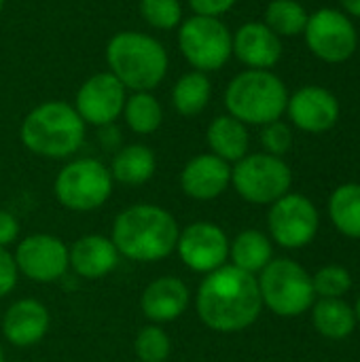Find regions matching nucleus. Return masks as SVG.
<instances>
[{"label":"nucleus","instance_id":"17","mask_svg":"<svg viewBox=\"0 0 360 362\" xmlns=\"http://www.w3.org/2000/svg\"><path fill=\"white\" fill-rule=\"evenodd\" d=\"M233 55L248 70H272L282 57V40L263 21H248L233 34Z\"/></svg>","mask_w":360,"mask_h":362},{"label":"nucleus","instance_id":"26","mask_svg":"<svg viewBox=\"0 0 360 362\" xmlns=\"http://www.w3.org/2000/svg\"><path fill=\"white\" fill-rule=\"evenodd\" d=\"M329 214L344 235L360 240V185L348 182L337 187L329 199Z\"/></svg>","mask_w":360,"mask_h":362},{"label":"nucleus","instance_id":"30","mask_svg":"<svg viewBox=\"0 0 360 362\" xmlns=\"http://www.w3.org/2000/svg\"><path fill=\"white\" fill-rule=\"evenodd\" d=\"M136 356L142 362H166L172 352L168 333L159 327H144L136 337Z\"/></svg>","mask_w":360,"mask_h":362},{"label":"nucleus","instance_id":"39","mask_svg":"<svg viewBox=\"0 0 360 362\" xmlns=\"http://www.w3.org/2000/svg\"><path fill=\"white\" fill-rule=\"evenodd\" d=\"M2 6H4V0H0V11H2Z\"/></svg>","mask_w":360,"mask_h":362},{"label":"nucleus","instance_id":"20","mask_svg":"<svg viewBox=\"0 0 360 362\" xmlns=\"http://www.w3.org/2000/svg\"><path fill=\"white\" fill-rule=\"evenodd\" d=\"M70 267L87 280H98L110 274L119 263V250L104 235H85L68 250Z\"/></svg>","mask_w":360,"mask_h":362},{"label":"nucleus","instance_id":"35","mask_svg":"<svg viewBox=\"0 0 360 362\" xmlns=\"http://www.w3.org/2000/svg\"><path fill=\"white\" fill-rule=\"evenodd\" d=\"M19 235V223L17 218L6 212V210H0V246L6 248L8 244H13Z\"/></svg>","mask_w":360,"mask_h":362},{"label":"nucleus","instance_id":"23","mask_svg":"<svg viewBox=\"0 0 360 362\" xmlns=\"http://www.w3.org/2000/svg\"><path fill=\"white\" fill-rule=\"evenodd\" d=\"M272 255H274V250H272L269 238L257 229L242 231L233 240V244H229V257H231L233 265L252 276L267 267V263L272 261Z\"/></svg>","mask_w":360,"mask_h":362},{"label":"nucleus","instance_id":"24","mask_svg":"<svg viewBox=\"0 0 360 362\" xmlns=\"http://www.w3.org/2000/svg\"><path fill=\"white\" fill-rule=\"evenodd\" d=\"M212 85L206 72L191 70L182 74L172 89V104L182 117H197L210 102Z\"/></svg>","mask_w":360,"mask_h":362},{"label":"nucleus","instance_id":"2","mask_svg":"<svg viewBox=\"0 0 360 362\" xmlns=\"http://www.w3.org/2000/svg\"><path fill=\"white\" fill-rule=\"evenodd\" d=\"M178 233V223L168 210L153 204H138L115 218L110 240L125 259L153 263L176 250Z\"/></svg>","mask_w":360,"mask_h":362},{"label":"nucleus","instance_id":"8","mask_svg":"<svg viewBox=\"0 0 360 362\" xmlns=\"http://www.w3.org/2000/svg\"><path fill=\"white\" fill-rule=\"evenodd\" d=\"M110 170L98 159H74L66 163L53 185L57 202L74 212H89L104 206L112 193Z\"/></svg>","mask_w":360,"mask_h":362},{"label":"nucleus","instance_id":"38","mask_svg":"<svg viewBox=\"0 0 360 362\" xmlns=\"http://www.w3.org/2000/svg\"><path fill=\"white\" fill-rule=\"evenodd\" d=\"M0 362H4V352H2V346H0Z\"/></svg>","mask_w":360,"mask_h":362},{"label":"nucleus","instance_id":"13","mask_svg":"<svg viewBox=\"0 0 360 362\" xmlns=\"http://www.w3.org/2000/svg\"><path fill=\"white\" fill-rule=\"evenodd\" d=\"M125 100L127 89L110 72H98L79 87L74 110L85 125L104 127L115 123L123 115Z\"/></svg>","mask_w":360,"mask_h":362},{"label":"nucleus","instance_id":"19","mask_svg":"<svg viewBox=\"0 0 360 362\" xmlns=\"http://www.w3.org/2000/svg\"><path fill=\"white\" fill-rule=\"evenodd\" d=\"M49 329V312L36 299L15 301L2 318V333L8 344L17 348H30L38 344Z\"/></svg>","mask_w":360,"mask_h":362},{"label":"nucleus","instance_id":"33","mask_svg":"<svg viewBox=\"0 0 360 362\" xmlns=\"http://www.w3.org/2000/svg\"><path fill=\"white\" fill-rule=\"evenodd\" d=\"M17 276H19V272H17L13 255L6 248L0 246V297L8 295L15 288Z\"/></svg>","mask_w":360,"mask_h":362},{"label":"nucleus","instance_id":"36","mask_svg":"<svg viewBox=\"0 0 360 362\" xmlns=\"http://www.w3.org/2000/svg\"><path fill=\"white\" fill-rule=\"evenodd\" d=\"M344 4V11L354 15V17H360V0H342Z\"/></svg>","mask_w":360,"mask_h":362},{"label":"nucleus","instance_id":"6","mask_svg":"<svg viewBox=\"0 0 360 362\" xmlns=\"http://www.w3.org/2000/svg\"><path fill=\"white\" fill-rule=\"evenodd\" d=\"M257 282L261 301L278 316L293 318L314 305L312 276L291 259L269 261Z\"/></svg>","mask_w":360,"mask_h":362},{"label":"nucleus","instance_id":"32","mask_svg":"<svg viewBox=\"0 0 360 362\" xmlns=\"http://www.w3.org/2000/svg\"><path fill=\"white\" fill-rule=\"evenodd\" d=\"M261 144L265 148L267 155H274V157H282L284 153L291 151L293 146V132L286 123H282L280 119L274 121V123H267L263 125V132H261Z\"/></svg>","mask_w":360,"mask_h":362},{"label":"nucleus","instance_id":"11","mask_svg":"<svg viewBox=\"0 0 360 362\" xmlns=\"http://www.w3.org/2000/svg\"><path fill=\"white\" fill-rule=\"evenodd\" d=\"M267 225L276 244L284 248H301L316 238L318 212L308 197L286 193L272 204Z\"/></svg>","mask_w":360,"mask_h":362},{"label":"nucleus","instance_id":"27","mask_svg":"<svg viewBox=\"0 0 360 362\" xmlns=\"http://www.w3.org/2000/svg\"><path fill=\"white\" fill-rule=\"evenodd\" d=\"M123 117L134 134L146 136L159 129L163 121V108L151 91H132L123 106Z\"/></svg>","mask_w":360,"mask_h":362},{"label":"nucleus","instance_id":"31","mask_svg":"<svg viewBox=\"0 0 360 362\" xmlns=\"http://www.w3.org/2000/svg\"><path fill=\"white\" fill-rule=\"evenodd\" d=\"M312 284H314V293L320 295L323 299H339L350 291L352 278L348 269L339 265H327L312 278Z\"/></svg>","mask_w":360,"mask_h":362},{"label":"nucleus","instance_id":"28","mask_svg":"<svg viewBox=\"0 0 360 362\" xmlns=\"http://www.w3.org/2000/svg\"><path fill=\"white\" fill-rule=\"evenodd\" d=\"M310 13L306 11L303 4L297 0H269L265 8V25L278 34L280 38L284 36H297L306 32Z\"/></svg>","mask_w":360,"mask_h":362},{"label":"nucleus","instance_id":"21","mask_svg":"<svg viewBox=\"0 0 360 362\" xmlns=\"http://www.w3.org/2000/svg\"><path fill=\"white\" fill-rule=\"evenodd\" d=\"M206 140H208L212 155L221 157L227 163H231V161L236 163L248 155V144H250L248 129L242 121H238L231 115L216 117L208 125Z\"/></svg>","mask_w":360,"mask_h":362},{"label":"nucleus","instance_id":"34","mask_svg":"<svg viewBox=\"0 0 360 362\" xmlns=\"http://www.w3.org/2000/svg\"><path fill=\"white\" fill-rule=\"evenodd\" d=\"M238 0H189V6L193 8L195 15H206V17H221L227 11H231V6Z\"/></svg>","mask_w":360,"mask_h":362},{"label":"nucleus","instance_id":"14","mask_svg":"<svg viewBox=\"0 0 360 362\" xmlns=\"http://www.w3.org/2000/svg\"><path fill=\"white\" fill-rule=\"evenodd\" d=\"M176 250L189 269L210 274L225 265L229 257V240L219 225L199 221L178 233Z\"/></svg>","mask_w":360,"mask_h":362},{"label":"nucleus","instance_id":"29","mask_svg":"<svg viewBox=\"0 0 360 362\" xmlns=\"http://www.w3.org/2000/svg\"><path fill=\"white\" fill-rule=\"evenodd\" d=\"M142 19L157 30H172L182 23L180 0H140Z\"/></svg>","mask_w":360,"mask_h":362},{"label":"nucleus","instance_id":"10","mask_svg":"<svg viewBox=\"0 0 360 362\" xmlns=\"http://www.w3.org/2000/svg\"><path fill=\"white\" fill-rule=\"evenodd\" d=\"M308 49L323 62L342 64L350 59L359 47V32L350 17L335 8H318L308 17Z\"/></svg>","mask_w":360,"mask_h":362},{"label":"nucleus","instance_id":"22","mask_svg":"<svg viewBox=\"0 0 360 362\" xmlns=\"http://www.w3.org/2000/svg\"><path fill=\"white\" fill-rule=\"evenodd\" d=\"M155 168H157V159L149 146L127 144L115 155L112 165L108 170H110L112 180L127 185V187H138L153 178Z\"/></svg>","mask_w":360,"mask_h":362},{"label":"nucleus","instance_id":"5","mask_svg":"<svg viewBox=\"0 0 360 362\" xmlns=\"http://www.w3.org/2000/svg\"><path fill=\"white\" fill-rule=\"evenodd\" d=\"M289 91L272 70H244L225 89V106L244 125H267L286 112Z\"/></svg>","mask_w":360,"mask_h":362},{"label":"nucleus","instance_id":"25","mask_svg":"<svg viewBox=\"0 0 360 362\" xmlns=\"http://www.w3.org/2000/svg\"><path fill=\"white\" fill-rule=\"evenodd\" d=\"M314 327L329 339H344L354 331L356 314L342 299H320L312 312Z\"/></svg>","mask_w":360,"mask_h":362},{"label":"nucleus","instance_id":"9","mask_svg":"<svg viewBox=\"0 0 360 362\" xmlns=\"http://www.w3.org/2000/svg\"><path fill=\"white\" fill-rule=\"evenodd\" d=\"M293 174L282 157L267 153L246 155L231 168V185L250 204H274L291 189Z\"/></svg>","mask_w":360,"mask_h":362},{"label":"nucleus","instance_id":"7","mask_svg":"<svg viewBox=\"0 0 360 362\" xmlns=\"http://www.w3.org/2000/svg\"><path fill=\"white\" fill-rule=\"evenodd\" d=\"M178 49L193 70L208 74L223 68L233 55V34L221 17L191 15L180 23Z\"/></svg>","mask_w":360,"mask_h":362},{"label":"nucleus","instance_id":"37","mask_svg":"<svg viewBox=\"0 0 360 362\" xmlns=\"http://www.w3.org/2000/svg\"><path fill=\"white\" fill-rule=\"evenodd\" d=\"M354 314H356V318L360 320V299H359V303H356V310H354Z\"/></svg>","mask_w":360,"mask_h":362},{"label":"nucleus","instance_id":"12","mask_svg":"<svg viewBox=\"0 0 360 362\" xmlns=\"http://www.w3.org/2000/svg\"><path fill=\"white\" fill-rule=\"evenodd\" d=\"M13 259L19 274L40 284L59 280L70 267L68 246L49 233H34L23 238L17 244Z\"/></svg>","mask_w":360,"mask_h":362},{"label":"nucleus","instance_id":"4","mask_svg":"<svg viewBox=\"0 0 360 362\" xmlns=\"http://www.w3.org/2000/svg\"><path fill=\"white\" fill-rule=\"evenodd\" d=\"M19 136L23 146L34 155L66 159L81 148L85 140V123L74 106L62 100H51L38 104L23 117Z\"/></svg>","mask_w":360,"mask_h":362},{"label":"nucleus","instance_id":"18","mask_svg":"<svg viewBox=\"0 0 360 362\" xmlns=\"http://www.w3.org/2000/svg\"><path fill=\"white\" fill-rule=\"evenodd\" d=\"M189 286L174 276H163L153 280L140 299L144 316L153 322H170L180 318L189 308Z\"/></svg>","mask_w":360,"mask_h":362},{"label":"nucleus","instance_id":"16","mask_svg":"<svg viewBox=\"0 0 360 362\" xmlns=\"http://www.w3.org/2000/svg\"><path fill=\"white\" fill-rule=\"evenodd\" d=\"M231 185V165L212 153L197 155L187 161L180 172V189L185 195L210 202L227 191Z\"/></svg>","mask_w":360,"mask_h":362},{"label":"nucleus","instance_id":"15","mask_svg":"<svg viewBox=\"0 0 360 362\" xmlns=\"http://www.w3.org/2000/svg\"><path fill=\"white\" fill-rule=\"evenodd\" d=\"M286 112L301 132L323 134L329 132L339 119V102L337 98L318 85H308L289 95Z\"/></svg>","mask_w":360,"mask_h":362},{"label":"nucleus","instance_id":"1","mask_svg":"<svg viewBox=\"0 0 360 362\" xmlns=\"http://www.w3.org/2000/svg\"><path fill=\"white\" fill-rule=\"evenodd\" d=\"M195 308L199 320L216 333L244 331L259 318L263 308L259 282L236 265H223L202 280Z\"/></svg>","mask_w":360,"mask_h":362},{"label":"nucleus","instance_id":"3","mask_svg":"<svg viewBox=\"0 0 360 362\" xmlns=\"http://www.w3.org/2000/svg\"><path fill=\"white\" fill-rule=\"evenodd\" d=\"M108 72L129 91H151L168 74V51L151 34L123 30L106 45Z\"/></svg>","mask_w":360,"mask_h":362}]
</instances>
